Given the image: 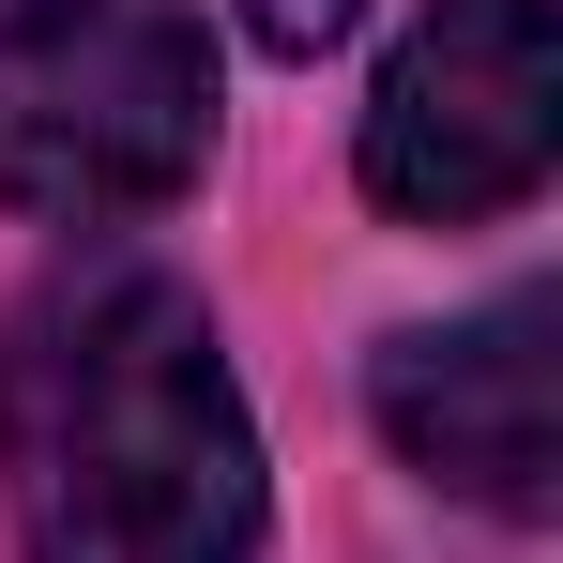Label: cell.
I'll list each match as a JSON object with an SVG mask.
<instances>
[{"label":"cell","mask_w":563,"mask_h":563,"mask_svg":"<svg viewBox=\"0 0 563 563\" xmlns=\"http://www.w3.org/2000/svg\"><path fill=\"white\" fill-rule=\"evenodd\" d=\"M563 153V31L549 0H427L366 92V198L411 229H487Z\"/></svg>","instance_id":"cell-3"},{"label":"cell","mask_w":563,"mask_h":563,"mask_svg":"<svg viewBox=\"0 0 563 563\" xmlns=\"http://www.w3.org/2000/svg\"><path fill=\"white\" fill-rule=\"evenodd\" d=\"M15 563H260V427L213 305L137 244L31 275L0 351Z\"/></svg>","instance_id":"cell-1"},{"label":"cell","mask_w":563,"mask_h":563,"mask_svg":"<svg viewBox=\"0 0 563 563\" xmlns=\"http://www.w3.org/2000/svg\"><path fill=\"white\" fill-rule=\"evenodd\" d=\"M213 153V46L184 0H0V198L62 229L168 213Z\"/></svg>","instance_id":"cell-2"},{"label":"cell","mask_w":563,"mask_h":563,"mask_svg":"<svg viewBox=\"0 0 563 563\" xmlns=\"http://www.w3.org/2000/svg\"><path fill=\"white\" fill-rule=\"evenodd\" d=\"M351 15H366V0H244V31H260L275 62H320V46H335Z\"/></svg>","instance_id":"cell-5"},{"label":"cell","mask_w":563,"mask_h":563,"mask_svg":"<svg viewBox=\"0 0 563 563\" xmlns=\"http://www.w3.org/2000/svg\"><path fill=\"white\" fill-rule=\"evenodd\" d=\"M549 335L563 305L549 289H503V305H472V320H427V335H396L380 351V442L427 472V487H457L487 518H549L563 503V380H549Z\"/></svg>","instance_id":"cell-4"}]
</instances>
